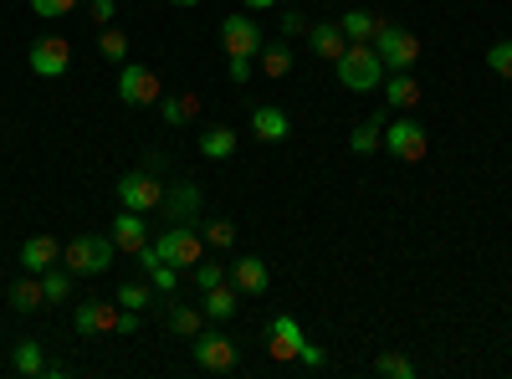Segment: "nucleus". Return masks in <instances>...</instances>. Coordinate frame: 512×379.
Masks as SVG:
<instances>
[{"mask_svg":"<svg viewBox=\"0 0 512 379\" xmlns=\"http://www.w3.org/2000/svg\"><path fill=\"white\" fill-rule=\"evenodd\" d=\"M333 67H338V82H344L349 93H374L379 77H384V62L374 52V41H349L344 57H338Z\"/></svg>","mask_w":512,"mask_h":379,"instance_id":"nucleus-1","label":"nucleus"},{"mask_svg":"<svg viewBox=\"0 0 512 379\" xmlns=\"http://www.w3.org/2000/svg\"><path fill=\"white\" fill-rule=\"evenodd\" d=\"M113 257H118L113 236H72V241L62 246V267H67L72 277H103V272L113 267Z\"/></svg>","mask_w":512,"mask_h":379,"instance_id":"nucleus-2","label":"nucleus"},{"mask_svg":"<svg viewBox=\"0 0 512 379\" xmlns=\"http://www.w3.org/2000/svg\"><path fill=\"white\" fill-rule=\"evenodd\" d=\"M149 246L159 251V262H169V267H190L195 272V262H205V236L195 231V226H180V221H169L159 236H149Z\"/></svg>","mask_w":512,"mask_h":379,"instance_id":"nucleus-3","label":"nucleus"},{"mask_svg":"<svg viewBox=\"0 0 512 379\" xmlns=\"http://www.w3.org/2000/svg\"><path fill=\"white\" fill-rule=\"evenodd\" d=\"M374 52H379V62L390 67V72H415V62H420V36L405 31V26H395V21H379Z\"/></svg>","mask_w":512,"mask_h":379,"instance_id":"nucleus-4","label":"nucleus"},{"mask_svg":"<svg viewBox=\"0 0 512 379\" xmlns=\"http://www.w3.org/2000/svg\"><path fill=\"white\" fill-rule=\"evenodd\" d=\"M190 354H195V364H200V369H210V374H231V369L241 364L236 339H226L221 328H200L195 339H190Z\"/></svg>","mask_w":512,"mask_h":379,"instance_id":"nucleus-5","label":"nucleus"},{"mask_svg":"<svg viewBox=\"0 0 512 379\" xmlns=\"http://www.w3.org/2000/svg\"><path fill=\"white\" fill-rule=\"evenodd\" d=\"M118 98H123L128 108H159V98H164L159 72L144 67V62H123V67H118Z\"/></svg>","mask_w":512,"mask_h":379,"instance_id":"nucleus-6","label":"nucleus"},{"mask_svg":"<svg viewBox=\"0 0 512 379\" xmlns=\"http://www.w3.org/2000/svg\"><path fill=\"white\" fill-rule=\"evenodd\" d=\"M384 154H395V159H405V164L425 159V129H420V118L400 113L395 123H384Z\"/></svg>","mask_w":512,"mask_h":379,"instance_id":"nucleus-7","label":"nucleus"},{"mask_svg":"<svg viewBox=\"0 0 512 379\" xmlns=\"http://www.w3.org/2000/svg\"><path fill=\"white\" fill-rule=\"evenodd\" d=\"M221 47H226V57H262V47H267V41H262V26H256L251 16H226L221 21Z\"/></svg>","mask_w":512,"mask_h":379,"instance_id":"nucleus-8","label":"nucleus"},{"mask_svg":"<svg viewBox=\"0 0 512 379\" xmlns=\"http://www.w3.org/2000/svg\"><path fill=\"white\" fill-rule=\"evenodd\" d=\"M26 62H31V72H36V77H67V67H72V47H67V36H41V41H31Z\"/></svg>","mask_w":512,"mask_h":379,"instance_id":"nucleus-9","label":"nucleus"},{"mask_svg":"<svg viewBox=\"0 0 512 379\" xmlns=\"http://www.w3.org/2000/svg\"><path fill=\"white\" fill-rule=\"evenodd\" d=\"M118 205L123 210H144V216H149V210L164 205V185L154 175H123L118 180Z\"/></svg>","mask_w":512,"mask_h":379,"instance_id":"nucleus-10","label":"nucleus"},{"mask_svg":"<svg viewBox=\"0 0 512 379\" xmlns=\"http://www.w3.org/2000/svg\"><path fill=\"white\" fill-rule=\"evenodd\" d=\"M118 298L113 303H77L72 308V328L82 333V339H93V333H118Z\"/></svg>","mask_w":512,"mask_h":379,"instance_id":"nucleus-11","label":"nucleus"},{"mask_svg":"<svg viewBox=\"0 0 512 379\" xmlns=\"http://www.w3.org/2000/svg\"><path fill=\"white\" fill-rule=\"evenodd\" d=\"M108 236H113V246L118 251H139L149 246V221H144V210H118L113 216V226H108Z\"/></svg>","mask_w":512,"mask_h":379,"instance_id":"nucleus-12","label":"nucleus"},{"mask_svg":"<svg viewBox=\"0 0 512 379\" xmlns=\"http://www.w3.org/2000/svg\"><path fill=\"white\" fill-rule=\"evenodd\" d=\"M164 216L180 221V226H195L200 221V185L195 180H175V190H164Z\"/></svg>","mask_w":512,"mask_h":379,"instance_id":"nucleus-13","label":"nucleus"},{"mask_svg":"<svg viewBox=\"0 0 512 379\" xmlns=\"http://www.w3.org/2000/svg\"><path fill=\"white\" fill-rule=\"evenodd\" d=\"M267 344H272V359H282V364H287V359L303 354V344H308V339H303V328H297V318H292V313H277V318L267 323Z\"/></svg>","mask_w":512,"mask_h":379,"instance_id":"nucleus-14","label":"nucleus"},{"mask_svg":"<svg viewBox=\"0 0 512 379\" xmlns=\"http://www.w3.org/2000/svg\"><path fill=\"white\" fill-rule=\"evenodd\" d=\"M251 134L262 144H282V139H292V118L277 103H262V108H251Z\"/></svg>","mask_w":512,"mask_h":379,"instance_id":"nucleus-15","label":"nucleus"},{"mask_svg":"<svg viewBox=\"0 0 512 379\" xmlns=\"http://www.w3.org/2000/svg\"><path fill=\"white\" fill-rule=\"evenodd\" d=\"M231 282L241 287V298H262V292L272 287V272L262 257H236L231 262Z\"/></svg>","mask_w":512,"mask_h":379,"instance_id":"nucleus-16","label":"nucleus"},{"mask_svg":"<svg viewBox=\"0 0 512 379\" xmlns=\"http://www.w3.org/2000/svg\"><path fill=\"white\" fill-rule=\"evenodd\" d=\"M62 262V241L57 236H31L26 246H21V272H52Z\"/></svg>","mask_w":512,"mask_h":379,"instance_id":"nucleus-17","label":"nucleus"},{"mask_svg":"<svg viewBox=\"0 0 512 379\" xmlns=\"http://www.w3.org/2000/svg\"><path fill=\"white\" fill-rule=\"evenodd\" d=\"M11 369L26 374V379H41V374H62V364L47 359V349H41V339H21L16 354H11Z\"/></svg>","mask_w":512,"mask_h":379,"instance_id":"nucleus-18","label":"nucleus"},{"mask_svg":"<svg viewBox=\"0 0 512 379\" xmlns=\"http://www.w3.org/2000/svg\"><path fill=\"white\" fill-rule=\"evenodd\" d=\"M200 308H205V318L210 323H226V318H236L241 313V287L236 282H216V287H210V292H200Z\"/></svg>","mask_w":512,"mask_h":379,"instance_id":"nucleus-19","label":"nucleus"},{"mask_svg":"<svg viewBox=\"0 0 512 379\" xmlns=\"http://www.w3.org/2000/svg\"><path fill=\"white\" fill-rule=\"evenodd\" d=\"M308 41H313V52L328 57V62H338V57H344V47H349V36H344V26H338V21H313L308 26Z\"/></svg>","mask_w":512,"mask_h":379,"instance_id":"nucleus-20","label":"nucleus"},{"mask_svg":"<svg viewBox=\"0 0 512 379\" xmlns=\"http://www.w3.org/2000/svg\"><path fill=\"white\" fill-rule=\"evenodd\" d=\"M384 103L400 108V113H410V108L420 103V82H415V72H395L390 82H384Z\"/></svg>","mask_w":512,"mask_h":379,"instance_id":"nucleus-21","label":"nucleus"},{"mask_svg":"<svg viewBox=\"0 0 512 379\" xmlns=\"http://www.w3.org/2000/svg\"><path fill=\"white\" fill-rule=\"evenodd\" d=\"M195 113H200V98H195V93L159 98V118L169 123V129H185V123H195Z\"/></svg>","mask_w":512,"mask_h":379,"instance_id":"nucleus-22","label":"nucleus"},{"mask_svg":"<svg viewBox=\"0 0 512 379\" xmlns=\"http://www.w3.org/2000/svg\"><path fill=\"white\" fill-rule=\"evenodd\" d=\"M41 303H47V292H41V277L36 272H26V277L11 282V308L16 313H36Z\"/></svg>","mask_w":512,"mask_h":379,"instance_id":"nucleus-23","label":"nucleus"},{"mask_svg":"<svg viewBox=\"0 0 512 379\" xmlns=\"http://www.w3.org/2000/svg\"><path fill=\"white\" fill-rule=\"evenodd\" d=\"M205 328V308H185V303H169V333L175 339H195Z\"/></svg>","mask_w":512,"mask_h":379,"instance_id":"nucleus-24","label":"nucleus"},{"mask_svg":"<svg viewBox=\"0 0 512 379\" xmlns=\"http://www.w3.org/2000/svg\"><path fill=\"white\" fill-rule=\"evenodd\" d=\"M236 144H241V139H236V129H226V123H221V129H205V134H200V154H205V159H231Z\"/></svg>","mask_w":512,"mask_h":379,"instance_id":"nucleus-25","label":"nucleus"},{"mask_svg":"<svg viewBox=\"0 0 512 379\" xmlns=\"http://www.w3.org/2000/svg\"><path fill=\"white\" fill-rule=\"evenodd\" d=\"M349 149L354 154H374V149H384V118L374 113L369 123H359V129L349 134Z\"/></svg>","mask_w":512,"mask_h":379,"instance_id":"nucleus-26","label":"nucleus"},{"mask_svg":"<svg viewBox=\"0 0 512 379\" xmlns=\"http://www.w3.org/2000/svg\"><path fill=\"white\" fill-rule=\"evenodd\" d=\"M338 26H344L349 41H374L379 36V16L374 11H349V16H338Z\"/></svg>","mask_w":512,"mask_h":379,"instance_id":"nucleus-27","label":"nucleus"},{"mask_svg":"<svg viewBox=\"0 0 512 379\" xmlns=\"http://www.w3.org/2000/svg\"><path fill=\"white\" fill-rule=\"evenodd\" d=\"M72 272L67 267H52V272H41V292H47V303H67L72 298Z\"/></svg>","mask_w":512,"mask_h":379,"instance_id":"nucleus-28","label":"nucleus"},{"mask_svg":"<svg viewBox=\"0 0 512 379\" xmlns=\"http://www.w3.org/2000/svg\"><path fill=\"white\" fill-rule=\"evenodd\" d=\"M262 72H267V77H287V72H292L287 41H272V47H262Z\"/></svg>","mask_w":512,"mask_h":379,"instance_id":"nucleus-29","label":"nucleus"},{"mask_svg":"<svg viewBox=\"0 0 512 379\" xmlns=\"http://www.w3.org/2000/svg\"><path fill=\"white\" fill-rule=\"evenodd\" d=\"M98 52L113 62V67H123L128 62V36L118 31V26H103V41H98Z\"/></svg>","mask_w":512,"mask_h":379,"instance_id":"nucleus-30","label":"nucleus"},{"mask_svg":"<svg viewBox=\"0 0 512 379\" xmlns=\"http://www.w3.org/2000/svg\"><path fill=\"white\" fill-rule=\"evenodd\" d=\"M200 236H205L210 251H231V246H236V221H205Z\"/></svg>","mask_w":512,"mask_h":379,"instance_id":"nucleus-31","label":"nucleus"},{"mask_svg":"<svg viewBox=\"0 0 512 379\" xmlns=\"http://www.w3.org/2000/svg\"><path fill=\"white\" fill-rule=\"evenodd\" d=\"M154 303V282H123L118 287V308H149Z\"/></svg>","mask_w":512,"mask_h":379,"instance_id":"nucleus-32","label":"nucleus"},{"mask_svg":"<svg viewBox=\"0 0 512 379\" xmlns=\"http://www.w3.org/2000/svg\"><path fill=\"white\" fill-rule=\"evenodd\" d=\"M374 374H384V379H415V364L405 354H379L374 359Z\"/></svg>","mask_w":512,"mask_h":379,"instance_id":"nucleus-33","label":"nucleus"},{"mask_svg":"<svg viewBox=\"0 0 512 379\" xmlns=\"http://www.w3.org/2000/svg\"><path fill=\"white\" fill-rule=\"evenodd\" d=\"M149 282H154V292H164V298H175V292H180V267L159 262V267H149Z\"/></svg>","mask_w":512,"mask_h":379,"instance_id":"nucleus-34","label":"nucleus"},{"mask_svg":"<svg viewBox=\"0 0 512 379\" xmlns=\"http://www.w3.org/2000/svg\"><path fill=\"white\" fill-rule=\"evenodd\" d=\"M226 262H195V287L200 292H210V287H216V282H226Z\"/></svg>","mask_w":512,"mask_h":379,"instance_id":"nucleus-35","label":"nucleus"},{"mask_svg":"<svg viewBox=\"0 0 512 379\" xmlns=\"http://www.w3.org/2000/svg\"><path fill=\"white\" fill-rule=\"evenodd\" d=\"M487 67L497 77H512V41H492V47H487Z\"/></svg>","mask_w":512,"mask_h":379,"instance_id":"nucleus-36","label":"nucleus"},{"mask_svg":"<svg viewBox=\"0 0 512 379\" xmlns=\"http://www.w3.org/2000/svg\"><path fill=\"white\" fill-rule=\"evenodd\" d=\"M72 6H77V0H31V11H36V16H67Z\"/></svg>","mask_w":512,"mask_h":379,"instance_id":"nucleus-37","label":"nucleus"},{"mask_svg":"<svg viewBox=\"0 0 512 379\" xmlns=\"http://www.w3.org/2000/svg\"><path fill=\"white\" fill-rule=\"evenodd\" d=\"M231 82H251V57H231Z\"/></svg>","mask_w":512,"mask_h":379,"instance_id":"nucleus-38","label":"nucleus"},{"mask_svg":"<svg viewBox=\"0 0 512 379\" xmlns=\"http://www.w3.org/2000/svg\"><path fill=\"white\" fill-rule=\"evenodd\" d=\"M113 16H118L113 0H93V21H98V26H113Z\"/></svg>","mask_w":512,"mask_h":379,"instance_id":"nucleus-39","label":"nucleus"},{"mask_svg":"<svg viewBox=\"0 0 512 379\" xmlns=\"http://www.w3.org/2000/svg\"><path fill=\"white\" fill-rule=\"evenodd\" d=\"M297 31H308V16L287 11V16H282V36H297Z\"/></svg>","mask_w":512,"mask_h":379,"instance_id":"nucleus-40","label":"nucleus"},{"mask_svg":"<svg viewBox=\"0 0 512 379\" xmlns=\"http://www.w3.org/2000/svg\"><path fill=\"white\" fill-rule=\"evenodd\" d=\"M297 359H303L308 369H323V364H328V354H323V349H313V344H303V354H297Z\"/></svg>","mask_w":512,"mask_h":379,"instance_id":"nucleus-41","label":"nucleus"},{"mask_svg":"<svg viewBox=\"0 0 512 379\" xmlns=\"http://www.w3.org/2000/svg\"><path fill=\"white\" fill-rule=\"evenodd\" d=\"M241 6H246V11H272L277 0H241Z\"/></svg>","mask_w":512,"mask_h":379,"instance_id":"nucleus-42","label":"nucleus"},{"mask_svg":"<svg viewBox=\"0 0 512 379\" xmlns=\"http://www.w3.org/2000/svg\"><path fill=\"white\" fill-rule=\"evenodd\" d=\"M169 6H200V0H169Z\"/></svg>","mask_w":512,"mask_h":379,"instance_id":"nucleus-43","label":"nucleus"}]
</instances>
